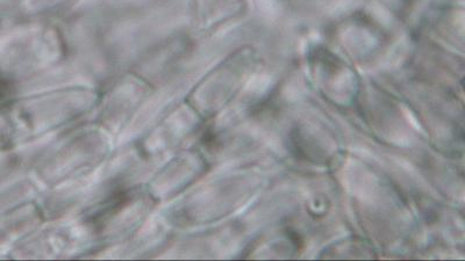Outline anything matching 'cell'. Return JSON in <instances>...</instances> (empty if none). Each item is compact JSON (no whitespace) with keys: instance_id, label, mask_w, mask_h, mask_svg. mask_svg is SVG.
<instances>
[{"instance_id":"1","label":"cell","mask_w":465,"mask_h":261,"mask_svg":"<svg viewBox=\"0 0 465 261\" xmlns=\"http://www.w3.org/2000/svg\"><path fill=\"white\" fill-rule=\"evenodd\" d=\"M51 2H53V3H58V2L64 3V2H68V0H51Z\"/></svg>"}]
</instances>
